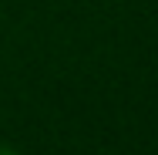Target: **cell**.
<instances>
[{
    "instance_id": "cell-1",
    "label": "cell",
    "mask_w": 158,
    "mask_h": 155,
    "mask_svg": "<svg viewBox=\"0 0 158 155\" xmlns=\"http://www.w3.org/2000/svg\"><path fill=\"white\" fill-rule=\"evenodd\" d=\"M0 155H20V152H17L14 145H3V142H0Z\"/></svg>"
}]
</instances>
